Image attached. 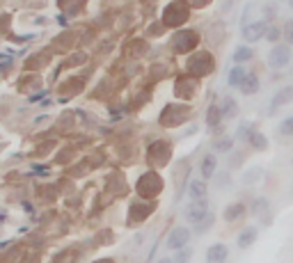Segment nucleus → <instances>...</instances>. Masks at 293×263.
Returning <instances> with one entry per match:
<instances>
[{
    "label": "nucleus",
    "mask_w": 293,
    "mask_h": 263,
    "mask_svg": "<svg viewBox=\"0 0 293 263\" xmlns=\"http://www.w3.org/2000/svg\"><path fill=\"white\" fill-rule=\"evenodd\" d=\"M209 213H211L209 199H199V202H190L185 206L183 217H185V222H190V224H199Z\"/></svg>",
    "instance_id": "1"
},
{
    "label": "nucleus",
    "mask_w": 293,
    "mask_h": 263,
    "mask_svg": "<svg viewBox=\"0 0 293 263\" xmlns=\"http://www.w3.org/2000/svg\"><path fill=\"white\" fill-rule=\"evenodd\" d=\"M190 229H185V227H176L170 231L168 240H165V247L168 250H174V252H179L183 250V247H188V243H190Z\"/></svg>",
    "instance_id": "2"
},
{
    "label": "nucleus",
    "mask_w": 293,
    "mask_h": 263,
    "mask_svg": "<svg viewBox=\"0 0 293 263\" xmlns=\"http://www.w3.org/2000/svg\"><path fill=\"white\" fill-rule=\"evenodd\" d=\"M268 25H266V21H254V23H247V25H243V39H245L247 44H254V42H259V39H263V37L268 35Z\"/></svg>",
    "instance_id": "3"
},
{
    "label": "nucleus",
    "mask_w": 293,
    "mask_h": 263,
    "mask_svg": "<svg viewBox=\"0 0 293 263\" xmlns=\"http://www.w3.org/2000/svg\"><path fill=\"white\" fill-rule=\"evenodd\" d=\"M289 60H291V48L289 46H275L270 51L268 55V62L273 69H282V66H287Z\"/></svg>",
    "instance_id": "4"
},
{
    "label": "nucleus",
    "mask_w": 293,
    "mask_h": 263,
    "mask_svg": "<svg viewBox=\"0 0 293 263\" xmlns=\"http://www.w3.org/2000/svg\"><path fill=\"white\" fill-rule=\"evenodd\" d=\"M227 257H229V250L222 243H216V245H211L206 250V263H225Z\"/></svg>",
    "instance_id": "5"
},
{
    "label": "nucleus",
    "mask_w": 293,
    "mask_h": 263,
    "mask_svg": "<svg viewBox=\"0 0 293 263\" xmlns=\"http://www.w3.org/2000/svg\"><path fill=\"white\" fill-rule=\"evenodd\" d=\"M206 192H209L206 179H192V181H190V188H188V197H190V202H199V199H206Z\"/></svg>",
    "instance_id": "6"
},
{
    "label": "nucleus",
    "mask_w": 293,
    "mask_h": 263,
    "mask_svg": "<svg viewBox=\"0 0 293 263\" xmlns=\"http://www.w3.org/2000/svg\"><path fill=\"white\" fill-rule=\"evenodd\" d=\"M252 210H254V217H259V220L263 222V224H270L273 222V217L268 215L270 213V206H268V199L259 197L257 202H254V206H252Z\"/></svg>",
    "instance_id": "7"
},
{
    "label": "nucleus",
    "mask_w": 293,
    "mask_h": 263,
    "mask_svg": "<svg viewBox=\"0 0 293 263\" xmlns=\"http://www.w3.org/2000/svg\"><path fill=\"white\" fill-rule=\"evenodd\" d=\"M216 165H218L216 156H206V158H202V162H199L202 179H211V176H216Z\"/></svg>",
    "instance_id": "8"
},
{
    "label": "nucleus",
    "mask_w": 293,
    "mask_h": 263,
    "mask_svg": "<svg viewBox=\"0 0 293 263\" xmlns=\"http://www.w3.org/2000/svg\"><path fill=\"white\" fill-rule=\"evenodd\" d=\"M257 236H259V231L254 227H247V229H243V231L238 233V238H236V243H238V247H250L254 240H257Z\"/></svg>",
    "instance_id": "9"
},
{
    "label": "nucleus",
    "mask_w": 293,
    "mask_h": 263,
    "mask_svg": "<svg viewBox=\"0 0 293 263\" xmlns=\"http://www.w3.org/2000/svg\"><path fill=\"white\" fill-rule=\"evenodd\" d=\"M289 101H293V87H284V90H280L275 96H273V108L270 110H277L280 105H287Z\"/></svg>",
    "instance_id": "10"
},
{
    "label": "nucleus",
    "mask_w": 293,
    "mask_h": 263,
    "mask_svg": "<svg viewBox=\"0 0 293 263\" xmlns=\"http://www.w3.org/2000/svg\"><path fill=\"white\" fill-rule=\"evenodd\" d=\"M240 92L245 96H252L259 92V78L254 76V73H247L245 80H243V85H240Z\"/></svg>",
    "instance_id": "11"
},
{
    "label": "nucleus",
    "mask_w": 293,
    "mask_h": 263,
    "mask_svg": "<svg viewBox=\"0 0 293 263\" xmlns=\"http://www.w3.org/2000/svg\"><path fill=\"white\" fill-rule=\"evenodd\" d=\"M245 76L247 73L243 71V66H234L232 71H229V87H238L240 90V85H243V80H245Z\"/></svg>",
    "instance_id": "12"
},
{
    "label": "nucleus",
    "mask_w": 293,
    "mask_h": 263,
    "mask_svg": "<svg viewBox=\"0 0 293 263\" xmlns=\"http://www.w3.org/2000/svg\"><path fill=\"white\" fill-rule=\"evenodd\" d=\"M243 210H245V206H243V204H238V202L229 204L227 209H225V215H222V217H225L227 222H234V220H238V217L243 215Z\"/></svg>",
    "instance_id": "13"
},
{
    "label": "nucleus",
    "mask_w": 293,
    "mask_h": 263,
    "mask_svg": "<svg viewBox=\"0 0 293 263\" xmlns=\"http://www.w3.org/2000/svg\"><path fill=\"white\" fill-rule=\"evenodd\" d=\"M263 169L261 167H250L243 176H240V183H245V186H252V183H257L259 179H261Z\"/></svg>",
    "instance_id": "14"
},
{
    "label": "nucleus",
    "mask_w": 293,
    "mask_h": 263,
    "mask_svg": "<svg viewBox=\"0 0 293 263\" xmlns=\"http://www.w3.org/2000/svg\"><path fill=\"white\" fill-rule=\"evenodd\" d=\"M250 57H252V48H247V46H238L234 51V62H236V64L250 60Z\"/></svg>",
    "instance_id": "15"
},
{
    "label": "nucleus",
    "mask_w": 293,
    "mask_h": 263,
    "mask_svg": "<svg viewBox=\"0 0 293 263\" xmlns=\"http://www.w3.org/2000/svg\"><path fill=\"white\" fill-rule=\"evenodd\" d=\"M220 110L225 117H234L236 114V103H234V99H229V96H225L220 103Z\"/></svg>",
    "instance_id": "16"
},
{
    "label": "nucleus",
    "mask_w": 293,
    "mask_h": 263,
    "mask_svg": "<svg viewBox=\"0 0 293 263\" xmlns=\"http://www.w3.org/2000/svg\"><path fill=\"white\" fill-rule=\"evenodd\" d=\"M213 222H216V215H213V213H209V215L204 217L199 224H195V231H197V233H206L211 227H213Z\"/></svg>",
    "instance_id": "17"
},
{
    "label": "nucleus",
    "mask_w": 293,
    "mask_h": 263,
    "mask_svg": "<svg viewBox=\"0 0 293 263\" xmlns=\"http://www.w3.org/2000/svg\"><path fill=\"white\" fill-rule=\"evenodd\" d=\"M225 114H222V110H220V105H211L209 108V117H206V121H209V126H216L218 121L222 119Z\"/></svg>",
    "instance_id": "18"
},
{
    "label": "nucleus",
    "mask_w": 293,
    "mask_h": 263,
    "mask_svg": "<svg viewBox=\"0 0 293 263\" xmlns=\"http://www.w3.org/2000/svg\"><path fill=\"white\" fill-rule=\"evenodd\" d=\"M192 254H195V252H192V247H183V250L176 252V257H174L172 261L174 263H188L192 259Z\"/></svg>",
    "instance_id": "19"
},
{
    "label": "nucleus",
    "mask_w": 293,
    "mask_h": 263,
    "mask_svg": "<svg viewBox=\"0 0 293 263\" xmlns=\"http://www.w3.org/2000/svg\"><path fill=\"white\" fill-rule=\"evenodd\" d=\"M232 144H234L232 138H222V142H213V149L216 151H229L232 149Z\"/></svg>",
    "instance_id": "20"
},
{
    "label": "nucleus",
    "mask_w": 293,
    "mask_h": 263,
    "mask_svg": "<svg viewBox=\"0 0 293 263\" xmlns=\"http://www.w3.org/2000/svg\"><path fill=\"white\" fill-rule=\"evenodd\" d=\"M282 35H284V39H287L289 44H293V18H289L287 23H284V32H282Z\"/></svg>",
    "instance_id": "21"
},
{
    "label": "nucleus",
    "mask_w": 293,
    "mask_h": 263,
    "mask_svg": "<svg viewBox=\"0 0 293 263\" xmlns=\"http://www.w3.org/2000/svg\"><path fill=\"white\" fill-rule=\"evenodd\" d=\"M280 131L284 135H293V117H287V119L280 124Z\"/></svg>",
    "instance_id": "22"
},
{
    "label": "nucleus",
    "mask_w": 293,
    "mask_h": 263,
    "mask_svg": "<svg viewBox=\"0 0 293 263\" xmlns=\"http://www.w3.org/2000/svg\"><path fill=\"white\" fill-rule=\"evenodd\" d=\"M216 183H218V188H227V186H232V176L227 172H222V174H218Z\"/></svg>",
    "instance_id": "23"
},
{
    "label": "nucleus",
    "mask_w": 293,
    "mask_h": 263,
    "mask_svg": "<svg viewBox=\"0 0 293 263\" xmlns=\"http://www.w3.org/2000/svg\"><path fill=\"white\" fill-rule=\"evenodd\" d=\"M252 144H254V147H259V149H266V142H263L261 133H252Z\"/></svg>",
    "instance_id": "24"
},
{
    "label": "nucleus",
    "mask_w": 293,
    "mask_h": 263,
    "mask_svg": "<svg viewBox=\"0 0 293 263\" xmlns=\"http://www.w3.org/2000/svg\"><path fill=\"white\" fill-rule=\"evenodd\" d=\"M275 30H277V28H268V35H266V37H268L270 42H275L277 37H280V32H275Z\"/></svg>",
    "instance_id": "25"
},
{
    "label": "nucleus",
    "mask_w": 293,
    "mask_h": 263,
    "mask_svg": "<svg viewBox=\"0 0 293 263\" xmlns=\"http://www.w3.org/2000/svg\"><path fill=\"white\" fill-rule=\"evenodd\" d=\"M275 12H277V9H273V5H268V7H266V16H268V18H273V16H275Z\"/></svg>",
    "instance_id": "26"
},
{
    "label": "nucleus",
    "mask_w": 293,
    "mask_h": 263,
    "mask_svg": "<svg viewBox=\"0 0 293 263\" xmlns=\"http://www.w3.org/2000/svg\"><path fill=\"white\" fill-rule=\"evenodd\" d=\"M156 263H174L172 259H161V261H156Z\"/></svg>",
    "instance_id": "27"
},
{
    "label": "nucleus",
    "mask_w": 293,
    "mask_h": 263,
    "mask_svg": "<svg viewBox=\"0 0 293 263\" xmlns=\"http://www.w3.org/2000/svg\"><path fill=\"white\" fill-rule=\"evenodd\" d=\"M289 5H291V7H293V0H289Z\"/></svg>",
    "instance_id": "28"
}]
</instances>
